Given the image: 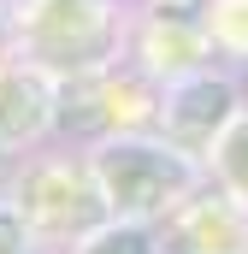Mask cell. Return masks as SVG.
<instances>
[{
    "label": "cell",
    "instance_id": "obj_1",
    "mask_svg": "<svg viewBox=\"0 0 248 254\" xmlns=\"http://www.w3.org/2000/svg\"><path fill=\"white\" fill-rule=\"evenodd\" d=\"M89 166L101 178V195L113 207V219H148L160 225L178 201L201 190L213 172L207 160H195L189 148H178L160 130H113L101 142H89Z\"/></svg>",
    "mask_w": 248,
    "mask_h": 254
},
{
    "label": "cell",
    "instance_id": "obj_2",
    "mask_svg": "<svg viewBox=\"0 0 248 254\" xmlns=\"http://www.w3.org/2000/svg\"><path fill=\"white\" fill-rule=\"evenodd\" d=\"M12 201L30 219V231L54 249H71L77 237H89L101 219H113L101 178L89 166V148H54V154H24L18 178H12Z\"/></svg>",
    "mask_w": 248,
    "mask_h": 254
},
{
    "label": "cell",
    "instance_id": "obj_3",
    "mask_svg": "<svg viewBox=\"0 0 248 254\" xmlns=\"http://www.w3.org/2000/svg\"><path fill=\"white\" fill-rule=\"evenodd\" d=\"M154 113H160V77H148L130 54H119V60H101L89 71L60 77V130H54V142L89 148L113 130H148Z\"/></svg>",
    "mask_w": 248,
    "mask_h": 254
},
{
    "label": "cell",
    "instance_id": "obj_4",
    "mask_svg": "<svg viewBox=\"0 0 248 254\" xmlns=\"http://www.w3.org/2000/svg\"><path fill=\"white\" fill-rule=\"evenodd\" d=\"M18 36L24 60L48 65L54 77H71L124 54V12L119 0H24Z\"/></svg>",
    "mask_w": 248,
    "mask_h": 254
},
{
    "label": "cell",
    "instance_id": "obj_5",
    "mask_svg": "<svg viewBox=\"0 0 248 254\" xmlns=\"http://www.w3.org/2000/svg\"><path fill=\"white\" fill-rule=\"evenodd\" d=\"M243 107H248L243 71H237V65H225V60H213V65H195V71H184V77L160 83V113H154V130H160V136H172L178 148H189L195 160H207Z\"/></svg>",
    "mask_w": 248,
    "mask_h": 254
},
{
    "label": "cell",
    "instance_id": "obj_6",
    "mask_svg": "<svg viewBox=\"0 0 248 254\" xmlns=\"http://www.w3.org/2000/svg\"><path fill=\"white\" fill-rule=\"evenodd\" d=\"M124 54L160 83L219 60L213 36L201 24V6H184V0H148L136 18H124Z\"/></svg>",
    "mask_w": 248,
    "mask_h": 254
},
{
    "label": "cell",
    "instance_id": "obj_7",
    "mask_svg": "<svg viewBox=\"0 0 248 254\" xmlns=\"http://www.w3.org/2000/svg\"><path fill=\"white\" fill-rule=\"evenodd\" d=\"M160 249L166 254H248V201L225 184H201L160 219Z\"/></svg>",
    "mask_w": 248,
    "mask_h": 254
},
{
    "label": "cell",
    "instance_id": "obj_8",
    "mask_svg": "<svg viewBox=\"0 0 248 254\" xmlns=\"http://www.w3.org/2000/svg\"><path fill=\"white\" fill-rule=\"evenodd\" d=\"M60 130V77L36 60H6L0 65V142L12 148H42Z\"/></svg>",
    "mask_w": 248,
    "mask_h": 254
},
{
    "label": "cell",
    "instance_id": "obj_9",
    "mask_svg": "<svg viewBox=\"0 0 248 254\" xmlns=\"http://www.w3.org/2000/svg\"><path fill=\"white\" fill-rule=\"evenodd\" d=\"M71 254H166L160 249V225L148 219H101L89 237H77Z\"/></svg>",
    "mask_w": 248,
    "mask_h": 254
},
{
    "label": "cell",
    "instance_id": "obj_10",
    "mask_svg": "<svg viewBox=\"0 0 248 254\" xmlns=\"http://www.w3.org/2000/svg\"><path fill=\"white\" fill-rule=\"evenodd\" d=\"M201 24L225 65H248V0H201Z\"/></svg>",
    "mask_w": 248,
    "mask_h": 254
},
{
    "label": "cell",
    "instance_id": "obj_11",
    "mask_svg": "<svg viewBox=\"0 0 248 254\" xmlns=\"http://www.w3.org/2000/svg\"><path fill=\"white\" fill-rule=\"evenodd\" d=\"M207 172H213V184H225L231 195L248 201V107L231 119V130L219 136V148L207 154Z\"/></svg>",
    "mask_w": 248,
    "mask_h": 254
},
{
    "label": "cell",
    "instance_id": "obj_12",
    "mask_svg": "<svg viewBox=\"0 0 248 254\" xmlns=\"http://www.w3.org/2000/svg\"><path fill=\"white\" fill-rule=\"evenodd\" d=\"M36 243H42V237L30 231V219L18 213V201L0 195V254H30Z\"/></svg>",
    "mask_w": 248,
    "mask_h": 254
},
{
    "label": "cell",
    "instance_id": "obj_13",
    "mask_svg": "<svg viewBox=\"0 0 248 254\" xmlns=\"http://www.w3.org/2000/svg\"><path fill=\"white\" fill-rule=\"evenodd\" d=\"M18 54H24V36H18V6H6V0H0V65L18 60Z\"/></svg>",
    "mask_w": 248,
    "mask_h": 254
},
{
    "label": "cell",
    "instance_id": "obj_14",
    "mask_svg": "<svg viewBox=\"0 0 248 254\" xmlns=\"http://www.w3.org/2000/svg\"><path fill=\"white\" fill-rule=\"evenodd\" d=\"M18 166H24V148H12V142H0V195L12 190V178H18Z\"/></svg>",
    "mask_w": 248,
    "mask_h": 254
},
{
    "label": "cell",
    "instance_id": "obj_15",
    "mask_svg": "<svg viewBox=\"0 0 248 254\" xmlns=\"http://www.w3.org/2000/svg\"><path fill=\"white\" fill-rule=\"evenodd\" d=\"M30 254H71V249H54V243H36Z\"/></svg>",
    "mask_w": 248,
    "mask_h": 254
},
{
    "label": "cell",
    "instance_id": "obj_16",
    "mask_svg": "<svg viewBox=\"0 0 248 254\" xmlns=\"http://www.w3.org/2000/svg\"><path fill=\"white\" fill-rule=\"evenodd\" d=\"M6 6H24V0H6Z\"/></svg>",
    "mask_w": 248,
    "mask_h": 254
}]
</instances>
